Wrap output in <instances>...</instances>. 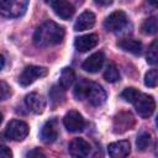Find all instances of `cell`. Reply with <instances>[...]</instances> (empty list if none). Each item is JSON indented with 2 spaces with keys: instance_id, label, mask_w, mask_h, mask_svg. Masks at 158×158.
Wrapping results in <instances>:
<instances>
[{
  "instance_id": "obj_9",
  "label": "cell",
  "mask_w": 158,
  "mask_h": 158,
  "mask_svg": "<svg viewBox=\"0 0 158 158\" xmlns=\"http://www.w3.org/2000/svg\"><path fill=\"white\" fill-rule=\"evenodd\" d=\"M63 123L69 132H79L85 126V121L83 116L75 110H70L65 114L63 118Z\"/></svg>"
},
{
  "instance_id": "obj_2",
  "label": "cell",
  "mask_w": 158,
  "mask_h": 158,
  "mask_svg": "<svg viewBox=\"0 0 158 158\" xmlns=\"http://www.w3.org/2000/svg\"><path fill=\"white\" fill-rule=\"evenodd\" d=\"M74 96L77 100L86 99L93 106H100L106 101L105 90L96 83L81 79L77 83L74 88Z\"/></svg>"
},
{
  "instance_id": "obj_33",
  "label": "cell",
  "mask_w": 158,
  "mask_h": 158,
  "mask_svg": "<svg viewBox=\"0 0 158 158\" xmlns=\"http://www.w3.org/2000/svg\"><path fill=\"white\" fill-rule=\"evenodd\" d=\"M1 122H2V114L0 112V123H1Z\"/></svg>"
},
{
  "instance_id": "obj_22",
  "label": "cell",
  "mask_w": 158,
  "mask_h": 158,
  "mask_svg": "<svg viewBox=\"0 0 158 158\" xmlns=\"http://www.w3.org/2000/svg\"><path fill=\"white\" fill-rule=\"evenodd\" d=\"M64 89L60 85H54L52 86L51 91H49V98L51 101L53 102V105H58L62 102V100L64 99Z\"/></svg>"
},
{
  "instance_id": "obj_8",
  "label": "cell",
  "mask_w": 158,
  "mask_h": 158,
  "mask_svg": "<svg viewBox=\"0 0 158 158\" xmlns=\"http://www.w3.org/2000/svg\"><path fill=\"white\" fill-rule=\"evenodd\" d=\"M133 126H135V117L128 111H121L114 118L112 127H114L115 133H123L131 130Z\"/></svg>"
},
{
  "instance_id": "obj_32",
  "label": "cell",
  "mask_w": 158,
  "mask_h": 158,
  "mask_svg": "<svg viewBox=\"0 0 158 158\" xmlns=\"http://www.w3.org/2000/svg\"><path fill=\"white\" fill-rule=\"evenodd\" d=\"M148 2H149L152 6H154V7H157V5H158V0H148Z\"/></svg>"
},
{
  "instance_id": "obj_28",
  "label": "cell",
  "mask_w": 158,
  "mask_h": 158,
  "mask_svg": "<svg viewBox=\"0 0 158 158\" xmlns=\"http://www.w3.org/2000/svg\"><path fill=\"white\" fill-rule=\"evenodd\" d=\"M12 157V152L9 147L0 144V158H11Z\"/></svg>"
},
{
  "instance_id": "obj_6",
  "label": "cell",
  "mask_w": 158,
  "mask_h": 158,
  "mask_svg": "<svg viewBox=\"0 0 158 158\" xmlns=\"http://www.w3.org/2000/svg\"><path fill=\"white\" fill-rule=\"evenodd\" d=\"M133 105L137 114L143 118H148L156 109L154 99L147 94H139V96L133 101Z\"/></svg>"
},
{
  "instance_id": "obj_19",
  "label": "cell",
  "mask_w": 158,
  "mask_h": 158,
  "mask_svg": "<svg viewBox=\"0 0 158 158\" xmlns=\"http://www.w3.org/2000/svg\"><path fill=\"white\" fill-rule=\"evenodd\" d=\"M74 79H75L74 70L72 68H64L59 77V85L65 90L72 86V84L74 83Z\"/></svg>"
},
{
  "instance_id": "obj_27",
  "label": "cell",
  "mask_w": 158,
  "mask_h": 158,
  "mask_svg": "<svg viewBox=\"0 0 158 158\" xmlns=\"http://www.w3.org/2000/svg\"><path fill=\"white\" fill-rule=\"evenodd\" d=\"M11 95V88L4 80H0V100H6Z\"/></svg>"
},
{
  "instance_id": "obj_31",
  "label": "cell",
  "mask_w": 158,
  "mask_h": 158,
  "mask_svg": "<svg viewBox=\"0 0 158 158\" xmlns=\"http://www.w3.org/2000/svg\"><path fill=\"white\" fill-rule=\"evenodd\" d=\"M4 64H5V59H4V57L0 54V70L2 69V67H4Z\"/></svg>"
},
{
  "instance_id": "obj_12",
  "label": "cell",
  "mask_w": 158,
  "mask_h": 158,
  "mask_svg": "<svg viewBox=\"0 0 158 158\" xmlns=\"http://www.w3.org/2000/svg\"><path fill=\"white\" fill-rule=\"evenodd\" d=\"M25 104L27 106V109L36 114V115H40L46 109V100L43 99V96H41L40 94L37 93H30L26 95L25 98Z\"/></svg>"
},
{
  "instance_id": "obj_23",
  "label": "cell",
  "mask_w": 158,
  "mask_h": 158,
  "mask_svg": "<svg viewBox=\"0 0 158 158\" xmlns=\"http://www.w3.org/2000/svg\"><path fill=\"white\" fill-rule=\"evenodd\" d=\"M152 142V137L148 132H141L137 137V141H136V146H137V149L139 151H146L149 144Z\"/></svg>"
},
{
  "instance_id": "obj_34",
  "label": "cell",
  "mask_w": 158,
  "mask_h": 158,
  "mask_svg": "<svg viewBox=\"0 0 158 158\" xmlns=\"http://www.w3.org/2000/svg\"><path fill=\"white\" fill-rule=\"evenodd\" d=\"M77 1H78V2H79V4H81V2H83V1H84V0H77Z\"/></svg>"
},
{
  "instance_id": "obj_30",
  "label": "cell",
  "mask_w": 158,
  "mask_h": 158,
  "mask_svg": "<svg viewBox=\"0 0 158 158\" xmlns=\"http://www.w3.org/2000/svg\"><path fill=\"white\" fill-rule=\"evenodd\" d=\"M94 1H95V4H98L100 6H109L112 4L114 0H94Z\"/></svg>"
},
{
  "instance_id": "obj_17",
  "label": "cell",
  "mask_w": 158,
  "mask_h": 158,
  "mask_svg": "<svg viewBox=\"0 0 158 158\" xmlns=\"http://www.w3.org/2000/svg\"><path fill=\"white\" fill-rule=\"evenodd\" d=\"M95 25V15L91 11H84L75 21L74 30L75 31H85L91 28Z\"/></svg>"
},
{
  "instance_id": "obj_25",
  "label": "cell",
  "mask_w": 158,
  "mask_h": 158,
  "mask_svg": "<svg viewBox=\"0 0 158 158\" xmlns=\"http://www.w3.org/2000/svg\"><path fill=\"white\" fill-rule=\"evenodd\" d=\"M139 94H141V93H139L137 89H135V88H126V89L121 93V98H122L125 101L133 104V101L139 96Z\"/></svg>"
},
{
  "instance_id": "obj_1",
  "label": "cell",
  "mask_w": 158,
  "mask_h": 158,
  "mask_svg": "<svg viewBox=\"0 0 158 158\" xmlns=\"http://www.w3.org/2000/svg\"><path fill=\"white\" fill-rule=\"evenodd\" d=\"M64 38V28L54 21H46L37 27L33 35V42L37 47H52L62 43Z\"/></svg>"
},
{
  "instance_id": "obj_21",
  "label": "cell",
  "mask_w": 158,
  "mask_h": 158,
  "mask_svg": "<svg viewBox=\"0 0 158 158\" xmlns=\"http://www.w3.org/2000/svg\"><path fill=\"white\" fill-rule=\"evenodd\" d=\"M104 78H105V80L109 81V83H115V81H117V80L120 79V73H118L117 67H116L115 64H112V63L107 64V67H106V69H105V72H104Z\"/></svg>"
},
{
  "instance_id": "obj_10",
  "label": "cell",
  "mask_w": 158,
  "mask_h": 158,
  "mask_svg": "<svg viewBox=\"0 0 158 158\" xmlns=\"http://www.w3.org/2000/svg\"><path fill=\"white\" fill-rule=\"evenodd\" d=\"M68 151H69V154L73 156V157L84 158V157L89 156V153L91 151V147H90L89 142H86L84 138H74L69 143Z\"/></svg>"
},
{
  "instance_id": "obj_35",
  "label": "cell",
  "mask_w": 158,
  "mask_h": 158,
  "mask_svg": "<svg viewBox=\"0 0 158 158\" xmlns=\"http://www.w3.org/2000/svg\"><path fill=\"white\" fill-rule=\"evenodd\" d=\"M44 1H46V2H48V4H49V2H51V1H52V0H44Z\"/></svg>"
},
{
  "instance_id": "obj_18",
  "label": "cell",
  "mask_w": 158,
  "mask_h": 158,
  "mask_svg": "<svg viewBox=\"0 0 158 158\" xmlns=\"http://www.w3.org/2000/svg\"><path fill=\"white\" fill-rule=\"evenodd\" d=\"M117 46L123 49L125 52H130L132 54H141L142 52V43L133 38H122L117 42Z\"/></svg>"
},
{
  "instance_id": "obj_7",
  "label": "cell",
  "mask_w": 158,
  "mask_h": 158,
  "mask_svg": "<svg viewBox=\"0 0 158 158\" xmlns=\"http://www.w3.org/2000/svg\"><path fill=\"white\" fill-rule=\"evenodd\" d=\"M127 25V15L118 10V11H114L112 14H110L105 21H104V27L106 31L110 32H116L122 30L125 26Z\"/></svg>"
},
{
  "instance_id": "obj_24",
  "label": "cell",
  "mask_w": 158,
  "mask_h": 158,
  "mask_svg": "<svg viewBox=\"0 0 158 158\" xmlns=\"http://www.w3.org/2000/svg\"><path fill=\"white\" fill-rule=\"evenodd\" d=\"M158 62V49H157V41H153L152 44L148 48V53H147V63L151 65L157 64Z\"/></svg>"
},
{
  "instance_id": "obj_14",
  "label": "cell",
  "mask_w": 158,
  "mask_h": 158,
  "mask_svg": "<svg viewBox=\"0 0 158 158\" xmlns=\"http://www.w3.org/2000/svg\"><path fill=\"white\" fill-rule=\"evenodd\" d=\"M104 60H105V56L102 52H95L93 53L89 58H86L84 60V63L81 64V68L85 70V72H89V73H96L101 69L102 64H104Z\"/></svg>"
},
{
  "instance_id": "obj_13",
  "label": "cell",
  "mask_w": 158,
  "mask_h": 158,
  "mask_svg": "<svg viewBox=\"0 0 158 158\" xmlns=\"http://www.w3.org/2000/svg\"><path fill=\"white\" fill-rule=\"evenodd\" d=\"M57 138H58V122L56 118H51L41 128V139L44 143H52Z\"/></svg>"
},
{
  "instance_id": "obj_4",
  "label": "cell",
  "mask_w": 158,
  "mask_h": 158,
  "mask_svg": "<svg viewBox=\"0 0 158 158\" xmlns=\"http://www.w3.org/2000/svg\"><path fill=\"white\" fill-rule=\"evenodd\" d=\"M28 135V126L21 120H12L7 123L5 136L12 141H23Z\"/></svg>"
},
{
  "instance_id": "obj_15",
  "label": "cell",
  "mask_w": 158,
  "mask_h": 158,
  "mask_svg": "<svg viewBox=\"0 0 158 158\" xmlns=\"http://www.w3.org/2000/svg\"><path fill=\"white\" fill-rule=\"evenodd\" d=\"M98 43H99V36L95 33H89V35L77 37L74 41V46L78 52H86L94 48Z\"/></svg>"
},
{
  "instance_id": "obj_16",
  "label": "cell",
  "mask_w": 158,
  "mask_h": 158,
  "mask_svg": "<svg viewBox=\"0 0 158 158\" xmlns=\"http://www.w3.org/2000/svg\"><path fill=\"white\" fill-rule=\"evenodd\" d=\"M109 156L112 158H123L130 154L131 152V144L128 141H118V142H112L107 147Z\"/></svg>"
},
{
  "instance_id": "obj_20",
  "label": "cell",
  "mask_w": 158,
  "mask_h": 158,
  "mask_svg": "<svg viewBox=\"0 0 158 158\" xmlns=\"http://www.w3.org/2000/svg\"><path fill=\"white\" fill-rule=\"evenodd\" d=\"M157 28H158V25H157V19L154 16L144 20L141 26V30L144 35H154L157 32Z\"/></svg>"
},
{
  "instance_id": "obj_3",
  "label": "cell",
  "mask_w": 158,
  "mask_h": 158,
  "mask_svg": "<svg viewBox=\"0 0 158 158\" xmlns=\"http://www.w3.org/2000/svg\"><path fill=\"white\" fill-rule=\"evenodd\" d=\"M28 0H0V15L6 17H19L25 14Z\"/></svg>"
},
{
  "instance_id": "obj_29",
  "label": "cell",
  "mask_w": 158,
  "mask_h": 158,
  "mask_svg": "<svg viewBox=\"0 0 158 158\" xmlns=\"http://www.w3.org/2000/svg\"><path fill=\"white\" fill-rule=\"evenodd\" d=\"M26 156L27 157H44V153H42L38 148H35L33 151H30Z\"/></svg>"
},
{
  "instance_id": "obj_11",
  "label": "cell",
  "mask_w": 158,
  "mask_h": 158,
  "mask_svg": "<svg viewBox=\"0 0 158 158\" xmlns=\"http://www.w3.org/2000/svg\"><path fill=\"white\" fill-rule=\"evenodd\" d=\"M49 4L54 14L63 20H69L74 15V6L68 0H52Z\"/></svg>"
},
{
  "instance_id": "obj_26",
  "label": "cell",
  "mask_w": 158,
  "mask_h": 158,
  "mask_svg": "<svg viewBox=\"0 0 158 158\" xmlns=\"http://www.w3.org/2000/svg\"><path fill=\"white\" fill-rule=\"evenodd\" d=\"M157 81H158V72H157V69L148 70L146 73V75H144V84H146V86L154 88V86H157Z\"/></svg>"
},
{
  "instance_id": "obj_5",
  "label": "cell",
  "mask_w": 158,
  "mask_h": 158,
  "mask_svg": "<svg viewBox=\"0 0 158 158\" xmlns=\"http://www.w3.org/2000/svg\"><path fill=\"white\" fill-rule=\"evenodd\" d=\"M47 75V68L38 67V65H28L26 67L22 73L19 77V83L22 86H28L33 81H36L40 78H43Z\"/></svg>"
}]
</instances>
